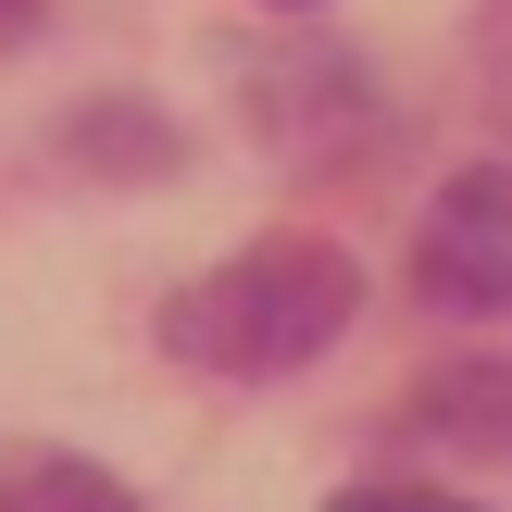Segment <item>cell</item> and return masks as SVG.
Instances as JSON below:
<instances>
[{
  "mask_svg": "<svg viewBox=\"0 0 512 512\" xmlns=\"http://www.w3.org/2000/svg\"><path fill=\"white\" fill-rule=\"evenodd\" d=\"M350 313H363L350 250H325V238H263V250H238V263H213L200 288L163 300V350L200 363V375H300Z\"/></svg>",
  "mask_w": 512,
  "mask_h": 512,
  "instance_id": "6da1fadb",
  "label": "cell"
},
{
  "mask_svg": "<svg viewBox=\"0 0 512 512\" xmlns=\"http://www.w3.org/2000/svg\"><path fill=\"white\" fill-rule=\"evenodd\" d=\"M413 288L438 313H512V163H463L413 225Z\"/></svg>",
  "mask_w": 512,
  "mask_h": 512,
  "instance_id": "7a4b0ae2",
  "label": "cell"
},
{
  "mask_svg": "<svg viewBox=\"0 0 512 512\" xmlns=\"http://www.w3.org/2000/svg\"><path fill=\"white\" fill-rule=\"evenodd\" d=\"M400 438L438 463H512V363H438L400 413Z\"/></svg>",
  "mask_w": 512,
  "mask_h": 512,
  "instance_id": "3957f363",
  "label": "cell"
},
{
  "mask_svg": "<svg viewBox=\"0 0 512 512\" xmlns=\"http://www.w3.org/2000/svg\"><path fill=\"white\" fill-rule=\"evenodd\" d=\"M0 512H138V500L75 450H0Z\"/></svg>",
  "mask_w": 512,
  "mask_h": 512,
  "instance_id": "277c9868",
  "label": "cell"
},
{
  "mask_svg": "<svg viewBox=\"0 0 512 512\" xmlns=\"http://www.w3.org/2000/svg\"><path fill=\"white\" fill-rule=\"evenodd\" d=\"M325 512H475V500H450V488H350V500H325Z\"/></svg>",
  "mask_w": 512,
  "mask_h": 512,
  "instance_id": "5b68a950",
  "label": "cell"
},
{
  "mask_svg": "<svg viewBox=\"0 0 512 512\" xmlns=\"http://www.w3.org/2000/svg\"><path fill=\"white\" fill-rule=\"evenodd\" d=\"M25 25H38V0H0V50H13V38H25Z\"/></svg>",
  "mask_w": 512,
  "mask_h": 512,
  "instance_id": "8992f818",
  "label": "cell"
}]
</instances>
